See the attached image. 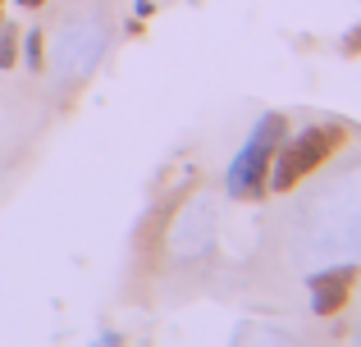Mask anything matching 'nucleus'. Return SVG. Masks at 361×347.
<instances>
[{
	"label": "nucleus",
	"mask_w": 361,
	"mask_h": 347,
	"mask_svg": "<svg viewBox=\"0 0 361 347\" xmlns=\"http://www.w3.org/2000/svg\"><path fill=\"white\" fill-rule=\"evenodd\" d=\"M343 55H361V27H353V32L343 37Z\"/></svg>",
	"instance_id": "6"
},
{
	"label": "nucleus",
	"mask_w": 361,
	"mask_h": 347,
	"mask_svg": "<svg viewBox=\"0 0 361 347\" xmlns=\"http://www.w3.org/2000/svg\"><path fill=\"white\" fill-rule=\"evenodd\" d=\"M283 137H288V119H283L279 110L256 119L247 146L229 160V174H224V187H229L233 201H261V196L270 192V160H274Z\"/></svg>",
	"instance_id": "2"
},
{
	"label": "nucleus",
	"mask_w": 361,
	"mask_h": 347,
	"mask_svg": "<svg viewBox=\"0 0 361 347\" xmlns=\"http://www.w3.org/2000/svg\"><path fill=\"white\" fill-rule=\"evenodd\" d=\"M14 5H23V9H42L46 0H14Z\"/></svg>",
	"instance_id": "7"
},
{
	"label": "nucleus",
	"mask_w": 361,
	"mask_h": 347,
	"mask_svg": "<svg viewBox=\"0 0 361 347\" xmlns=\"http://www.w3.org/2000/svg\"><path fill=\"white\" fill-rule=\"evenodd\" d=\"M18 37H23V27L0 18V69H14L18 64Z\"/></svg>",
	"instance_id": "5"
},
{
	"label": "nucleus",
	"mask_w": 361,
	"mask_h": 347,
	"mask_svg": "<svg viewBox=\"0 0 361 347\" xmlns=\"http://www.w3.org/2000/svg\"><path fill=\"white\" fill-rule=\"evenodd\" d=\"M357 265H334V270H320V275H311V311L320 315V320H334V315L348 311V302H353L357 293Z\"/></svg>",
	"instance_id": "3"
},
{
	"label": "nucleus",
	"mask_w": 361,
	"mask_h": 347,
	"mask_svg": "<svg viewBox=\"0 0 361 347\" xmlns=\"http://www.w3.org/2000/svg\"><path fill=\"white\" fill-rule=\"evenodd\" d=\"M348 146V128L325 119V124H307L302 133H288L270 160V192H293L302 178H311L320 165H329Z\"/></svg>",
	"instance_id": "1"
},
{
	"label": "nucleus",
	"mask_w": 361,
	"mask_h": 347,
	"mask_svg": "<svg viewBox=\"0 0 361 347\" xmlns=\"http://www.w3.org/2000/svg\"><path fill=\"white\" fill-rule=\"evenodd\" d=\"M18 55L27 60V69H32V73L46 69V37H42V27H27V32L18 37Z\"/></svg>",
	"instance_id": "4"
},
{
	"label": "nucleus",
	"mask_w": 361,
	"mask_h": 347,
	"mask_svg": "<svg viewBox=\"0 0 361 347\" xmlns=\"http://www.w3.org/2000/svg\"><path fill=\"white\" fill-rule=\"evenodd\" d=\"M0 18H5V0H0Z\"/></svg>",
	"instance_id": "8"
}]
</instances>
